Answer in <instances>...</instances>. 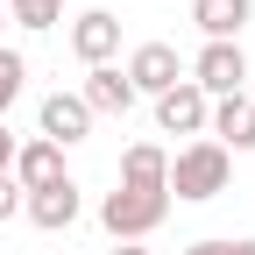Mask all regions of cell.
Masks as SVG:
<instances>
[{"label": "cell", "instance_id": "obj_1", "mask_svg": "<svg viewBox=\"0 0 255 255\" xmlns=\"http://www.w3.org/2000/svg\"><path fill=\"white\" fill-rule=\"evenodd\" d=\"M163 213H170V191H135V184H114L107 199H100V220H107V234L114 241H142L163 227Z\"/></svg>", "mask_w": 255, "mask_h": 255}, {"label": "cell", "instance_id": "obj_2", "mask_svg": "<svg viewBox=\"0 0 255 255\" xmlns=\"http://www.w3.org/2000/svg\"><path fill=\"white\" fill-rule=\"evenodd\" d=\"M227 170H234V156L220 142H191V149H177L163 191H177V199H220V191H227Z\"/></svg>", "mask_w": 255, "mask_h": 255}, {"label": "cell", "instance_id": "obj_3", "mask_svg": "<svg viewBox=\"0 0 255 255\" xmlns=\"http://www.w3.org/2000/svg\"><path fill=\"white\" fill-rule=\"evenodd\" d=\"M241 78H248L241 43H206V50H199V64H191V85H199L206 100H234Z\"/></svg>", "mask_w": 255, "mask_h": 255}, {"label": "cell", "instance_id": "obj_4", "mask_svg": "<svg viewBox=\"0 0 255 255\" xmlns=\"http://www.w3.org/2000/svg\"><path fill=\"white\" fill-rule=\"evenodd\" d=\"M128 85H135V100L149 92V100H163L170 85H184V57L170 43H142L135 57H128Z\"/></svg>", "mask_w": 255, "mask_h": 255}, {"label": "cell", "instance_id": "obj_5", "mask_svg": "<svg viewBox=\"0 0 255 255\" xmlns=\"http://www.w3.org/2000/svg\"><path fill=\"white\" fill-rule=\"evenodd\" d=\"M206 114H213V100H206L191 78H184V85H170L163 100H156V128H163V135H199Z\"/></svg>", "mask_w": 255, "mask_h": 255}, {"label": "cell", "instance_id": "obj_6", "mask_svg": "<svg viewBox=\"0 0 255 255\" xmlns=\"http://www.w3.org/2000/svg\"><path fill=\"white\" fill-rule=\"evenodd\" d=\"M36 121H43V142H57V149H71V142H85V135H92V114H85L78 92H50Z\"/></svg>", "mask_w": 255, "mask_h": 255}, {"label": "cell", "instance_id": "obj_7", "mask_svg": "<svg viewBox=\"0 0 255 255\" xmlns=\"http://www.w3.org/2000/svg\"><path fill=\"white\" fill-rule=\"evenodd\" d=\"M21 213L28 220H36V227H71V220H78V184L71 177H64V184H43V191H21Z\"/></svg>", "mask_w": 255, "mask_h": 255}, {"label": "cell", "instance_id": "obj_8", "mask_svg": "<svg viewBox=\"0 0 255 255\" xmlns=\"http://www.w3.org/2000/svg\"><path fill=\"white\" fill-rule=\"evenodd\" d=\"M78 100H85V114H128L135 107V85H128V71H114V64H92Z\"/></svg>", "mask_w": 255, "mask_h": 255}, {"label": "cell", "instance_id": "obj_9", "mask_svg": "<svg viewBox=\"0 0 255 255\" xmlns=\"http://www.w3.org/2000/svg\"><path fill=\"white\" fill-rule=\"evenodd\" d=\"M71 50H78L85 64H107V57L121 50V21H114L107 7H92V14H78V21H71Z\"/></svg>", "mask_w": 255, "mask_h": 255}, {"label": "cell", "instance_id": "obj_10", "mask_svg": "<svg viewBox=\"0 0 255 255\" xmlns=\"http://www.w3.org/2000/svg\"><path fill=\"white\" fill-rule=\"evenodd\" d=\"M206 128L220 135V149H255V100H248V92L220 100V107L206 114Z\"/></svg>", "mask_w": 255, "mask_h": 255}, {"label": "cell", "instance_id": "obj_11", "mask_svg": "<svg viewBox=\"0 0 255 255\" xmlns=\"http://www.w3.org/2000/svg\"><path fill=\"white\" fill-rule=\"evenodd\" d=\"M21 191H43V184H64V149L57 142H28L14 149V170H7Z\"/></svg>", "mask_w": 255, "mask_h": 255}, {"label": "cell", "instance_id": "obj_12", "mask_svg": "<svg viewBox=\"0 0 255 255\" xmlns=\"http://www.w3.org/2000/svg\"><path fill=\"white\" fill-rule=\"evenodd\" d=\"M248 14H255V0H199L191 7V21L206 28V43H241Z\"/></svg>", "mask_w": 255, "mask_h": 255}, {"label": "cell", "instance_id": "obj_13", "mask_svg": "<svg viewBox=\"0 0 255 255\" xmlns=\"http://www.w3.org/2000/svg\"><path fill=\"white\" fill-rule=\"evenodd\" d=\"M121 184H135V191H163L170 184V156L156 149V142H135L121 156Z\"/></svg>", "mask_w": 255, "mask_h": 255}, {"label": "cell", "instance_id": "obj_14", "mask_svg": "<svg viewBox=\"0 0 255 255\" xmlns=\"http://www.w3.org/2000/svg\"><path fill=\"white\" fill-rule=\"evenodd\" d=\"M21 78H28V64H21L14 50H0V114H7V107L21 100Z\"/></svg>", "mask_w": 255, "mask_h": 255}, {"label": "cell", "instance_id": "obj_15", "mask_svg": "<svg viewBox=\"0 0 255 255\" xmlns=\"http://www.w3.org/2000/svg\"><path fill=\"white\" fill-rule=\"evenodd\" d=\"M57 14H64V0H14L21 28H57Z\"/></svg>", "mask_w": 255, "mask_h": 255}, {"label": "cell", "instance_id": "obj_16", "mask_svg": "<svg viewBox=\"0 0 255 255\" xmlns=\"http://www.w3.org/2000/svg\"><path fill=\"white\" fill-rule=\"evenodd\" d=\"M14 213H21V184L0 170V220H14Z\"/></svg>", "mask_w": 255, "mask_h": 255}, {"label": "cell", "instance_id": "obj_17", "mask_svg": "<svg viewBox=\"0 0 255 255\" xmlns=\"http://www.w3.org/2000/svg\"><path fill=\"white\" fill-rule=\"evenodd\" d=\"M0 170H14V135L0 128Z\"/></svg>", "mask_w": 255, "mask_h": 255}, {"label": "cell", "instance_id": "obj_18", "mask_svg": "<svg viewBox=\"0 0 255 255\" xmlns=\"http://www.w3.org/2000/svg\"><path fill=\"white\" fill-rule=\"evenodd\" d=\"M184 255H227V241H191Z\"/></svg>", "mask_w": 255, "mask_h": 255}, {"label": "cell", "instance_id": "obj_19", "mask_svg": "<svg viewBox=\"0 0 255 255\" xmlns=\"http://www.w3.org/2000/svg\"><path fill=\"white\" fill-rule=\"evenodd\" d=\"M107 255H149V248H135V241H121V248H107Z\"/></svg>", "mask_w": 255, "mask_h": 255}, {"label": "cell", "instance_id": "obj_20", "mask_svg": "<svg viewBox=\"0 0 255 255\" xmlns=\"http://www.w3.org/2000/svg\"><path fill=\"white\" fill-rule=\"evenodd\" d=\"M227 255H255V241H227Z\"/></svg>", "mask_w": 255, "mask_h": 255}, {"label": "cell", "instance_id": "obj_21", "mask_svg": "<svg viewBox=\"0 0 255 255\" xmlns=\"http://www.w3.org/2000/svg\"><path fill=\"white\" fill-rule=\"evenodd\" d=\"M0 21H7V14H0Z\"/></svg>", "mask_w": 255, "mask_h": 255}]
</instances>
